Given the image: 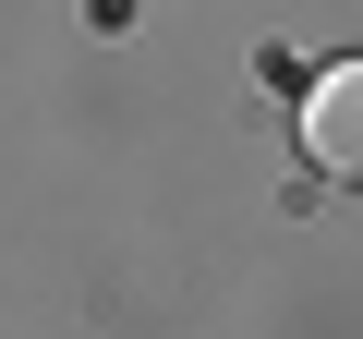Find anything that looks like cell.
<instances>
[{
	"mask_svg": "<svg viewBox=\"0 0 363 339\" xmlns=\"http://www.w3.org/2000/svg\"><path fill=\"white\" fill-rule=\"evenodd\" d=\"M303 157L339 170V182H363V61H327L303 85Z\"/></svg>",
	"mask_w": 363,
	"mask_h": 339,
	"instance_id": "obj_1",
	"label": "cell"
}]
</instances>
